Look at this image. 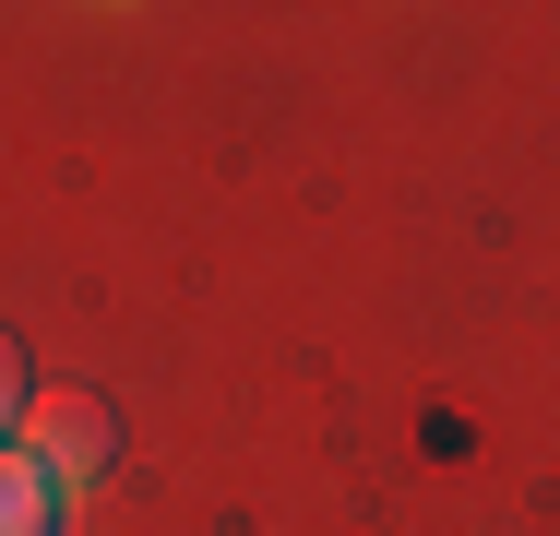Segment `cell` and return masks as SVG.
<instances>
[{
    "mask_svg": "<svg viewBox=\"0 0 560 536\" xmlns=\"http://www.w3.org/2000/svg\"><path fill=\"white\" fill-rule=\"evenodd\" d=\"M24 394H36V370H24V334H0V441L24 429Z\"/></svg>",
    "mask_w": 560,
    "mask_h": 536,
    "instance_id": "obj_3",
    "label": "cell"
},
{
    "mask_svg": "<svg viewBox=\"0 0 560 536\" xmlns=\"http://www.w3.org/2000/svg\"><path fill=\"white\" fill-rule=\"evenodd\" d=\"M60 513H72V489L24 441H0V536H60Z\"/></svg>",
    "mask_w": 560,
    "mask_h": 536,
    "instance_id": "obj_2",
    "label": "cell"
},
{
    "mask_svg": "<svg viewBox=\"0 0 560 536\" xmlns=\"http://www.w3.org/2000/svg\"><path fill=\"white\" fill-rule=\"evenodd\" d=\"M60 489H96L119 465V406L96 394V382H48V394H24V429H12Z\"/></svg>",
    "mask_w": 560,
    "mask_h": 536,
    "instance_id": "obj_1",
    "label": "cell"
}]
</instances>
